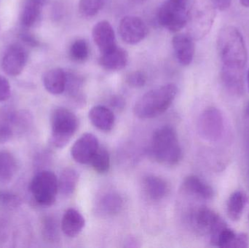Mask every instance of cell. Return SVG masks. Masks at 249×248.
I'll use <instances>...</instances> for the list:
<instances>
[{
	"label": "cell",
	"mask_w": 249,
	"mask_h": 248,
	"mask_svg": "<svg viewBox=\"0 0 249 248\" xmlns=\"http://www.w3.org/2000/svg\"><path fill=\"white\" fill-rule=\"evenodd\" d=\"M249 247V237L246 233L236 234L231 248H247Z\"/></svg>",
	"instance_id": "obj_36"
},
{
	"label": "cell",
	"mask_w": 249,
	"mask_h": 248,
	"mask_svg": "<svg viewBox=\"0 0 249 248\" xmlns=\"http://www.w3.org/2000/svg\"><path fill=\"white\" fill-rule=\"evenodd\" d=\"M128 54L123 48L116 46L111 50L102 54L99 59L100 65L109 71H119L127 65Z\"/></svg>",
	"instance_id": "obj_18"
},
{
	"label": "cell",
	"mask_w": 249,
	"mask_h": 248,
	"mask_svg": "<svg viewBox=\"0 0 249 248\" xmlns=\"http://www.w3.org/2000/svg\"><path fill=\"white\" fill-rule=\"evenodd\" d=\"M172 45L179 64L184 66L190 65L195 55L193 38L189 34H177L173 38Z\"/></svg>",
	"instance_id": "obj_14"
},
{
	"label": "cell",
	"mask_w": 249,
	"mask_h": 248,
	"mask_svg": "<svg viewBox=\"0 0 249 248\" xmlns=\"http://www.w3.org/2000/svg\"><path fill=\"white\" fill-rule=\"evenodd\" d=\"M91 123L100 131L109 132L115 125V117L113 112L102 105L93 106L89 114Z\"/></svg>",
	"instance_id": "obj_16"
},
{
	"label": "cell",
	"mask_w": 249,
	"mask_h": 248,
	"mask_svg": "<svg viewBox=\"0 0 249 248\" xmlns=\"http://www.w3.org/2000/svg\"><path fill=\"white\" fill-rule=\"evenodd\" d=\"M247 202V195L242 191H236L230 196L227 203V214L231 221H238L241 219Z\"/></svg>",
	"instance_id": "obj_23"
},
{
	"label": "cell",
	"mask_w": 249,
	"mask_h": 248,
	"mask_svg": "<svg viewBox=\"0 0 249 248\" xmlns=\"http://www.w3.org/2000/svg\"><path fill=\"white\" fill-rule=\"evenodd\" d=\"M175 2L178 3V4H181L183 6H187V3H188V0H173Z\"/></svg>",
	"instance_id": "obj_40"
},
{
	"label": "cell",
	"mask_w": 249,
	"mask_h": 248,
	"mask_svg": "<svg viewBox=\"0 0 249 248\" xmlns=\"http://www.w3.org/2000/svg\"><path fill=\"white\" fill-rule=\"evenodd\" d=\"M43 235L48 241L55 243L58 241L59 237L58 224L55 218L47 217L43 222Z\"/></svg>",
	"instance_id": "obj_32"
},
{
	"label": "cell",
	"mask_w": 249,
	"mask_h": 248,
	"mask_svg": "<svg viewBox=\"0 0 249 248\" xmlns=\"http://www.w3.org/2000/svg\"><path fill=\"white\" fill-rule=\"evenodd\" d=\"M247 86H248V89L249 91V70L248 71V74H247Z\"/></svg>",
	"instance_id": "obj_43"
},
{
	"label": "cell",
	"mask_w": 249,
	"mask_h": 248,
	"mask_svg": "<svg viewBox=\"0 0 249 248\" xmlns=\"http://www.w3.org/2000/svg\"><path fill=\"white\" fill-rule=\"evenodd\" d=\"M183 190L192 196L204 200H210L214 197L213 188L197 176H189L182 183Z\"/></svg>",
	"instance_id": "obj_15"
},
{
	"label": "cell",
	"mask_w": 249,
	"mask_h": 248,
	"mask_svg": "<svg viewBox=\"0 0 249 248\" xmlns=\"http://www.w3.org/2000/svg\"><path fill=\"white\" fill-rule=\"evenodd\" d=\"M177 94L175 84H168L145 93L136 102L134 115L139 119L157 117L168 110Z\"/></svg>",
	"instance_id": "obj_3"
},
{
	"label": "cell",
	"mask_w": 249,
	"mask_h": 248,
	"mask_svg": "<svg viewBox=\"0 0 249 248\" xmlns=\"http://www.w3.org/2000/svg\"><path fill=\"white\" fill-rule=\"evenodd\" d=\"M15 114L7 109L0 110V144L8 142L14 135Z\"/></svg>",
	"instance_id": "obj_27"
},
{
	"label": "cell",
	"mask_w": 249,
	"mask_h": 248,
	"mask_svg": "<svg viewBox=\"0 0 249 248\" xmlns=\"http://www.w3.org/2000/svg\"><path fill=\"white\" fill-rule=\"evenodd\" d=\"M21 205V199L16 194L0 191V207L7 210H16Z\"/></svg>",
	"instance_id": "obj_33"
},
{
	"label": "cell",
	"mask_w": 249,
	"mask_h": 248,
	"mask_svg": "<svg viewBox=\"0 0 249 248\" xmlns=\"http://www.w3.org/2000/svg\"><path fill=\"white\" fill-rule=\"evenodd\" d=\"M222 81L228 92L239 96L244 90V71L222 68Z\"/></svg>",
	"instance_id": "obj_22"
},
{
	"label": "cell",
	"mask_w": 249,
	"mask_h": 248,
	"mask_svg": "<svg viewBox=\"0 0 249 248\" xmlns=\"http://www.w3.org/2000/svg\"></svg>",
	"instance_id": "obj_44"
},
{
	"label": "cell",
	"mask_w": 249,
	"mask_h": 248,
	"mask_svg": "<svg viewBox=\"0 0 249 248\" xmlns=\"http://www.w3.org/2000/svg\"><path fill=\"white\" fill-rule=\"evenodd\" d=\"M27 61L26 50L20 45H12L9 47L2 58L3 70L10 76H18L23 71Z\"/></svg>",
	"instance_id": "obj_12"
},
{
	"label": "cell",
	"mask_w": 249,
	"mask_h": 248,
	"mask_svg": "<svg viewBox=\"0 0 249 248\" xmlns=\"http://www.w3.org/2000/svg\"><path fill=\"white\" fill-rule=\"evenodd\" d=\"M212 1L215 8L220 11H224L231 7L232 0H212Z\"/></svg>",
	"instance_id": "obj_38"
},
{
	"label": "cell",
	"mask_w": 249,
	"mask_h": 248,
	"mask_svg": "<svg viewBox=\"0 0 249 248\" xmlns=\"http://www.w3.org/2000/svg\"><path fill=\"white\" fill-rule=\"evenodd\" d=\"M197 131L204 141L212 143L219 141L225 132V119L222 112L215 107L203 111L197 121Z\"/></svg>",
	"instance_id": "obj_7"
},
{
	"label": "cell",
	"mask_w": 249,
	"mask_h": 248,
	"mask_svg": "<svg viewBox=\"0 0 249 248\" xmlns=\"http://www.w3.org/2000/svg\"><path fill=\"white\" fill-rule=\"evenodd\" d=\"M83 84V81L81 77L74 73H67L65 91L77 105L85 103L84 97L82 93Z\"/></svg>",
	"instance_id": "obj_28"
},
{
	"label": "cell",
	"mask_w": 249,
	"mask_h": 248,
	"mask_svg": "<svg viewBox=\"0 0 249 248\" xmlns=\"http://www.w3.org/2000/svg\"><path fill=\"white\" fill-rule=\"evenodd\" d=\"M70 56L77 62H83L89 56V47L85 39H77L70 48Z\"/></svg>",
	"instance_id": "obj_31"
},
{
	"label": "cell",
	"mask_w": 249,
	"mask_h": 248,
	"mask_svg": "<svg viewBox=\"0 0 249 248\" xmlns=\"http://www.w3.org/2000/svg\"><path fill=\"white\" fill-rule=\"evenodd\" d=\"M215 10L212 0H195L187 22L193 39H200L207 34L214 20Z\"/></svg>",
	"instance_id": "obj_5"
},
{
	"label": "cell",
	"mask_w": 249,
	"mask_h": 248,
	"mask_svg": "<svg viewBox=\"0 0 249 248\" xmlns=\"http://www.w3.org/2000/svg\"><path fill=\"white\" fill-rule=\"evenodd\" d=\"M150 154L154 160L166 165H175L182 158V150L177 131L169 125L155 130L151 141Z\"/></svg>",
	"instance_id": "obj_2"
},
{
	"label": "cell",
	"mask_w": 249,
	"mask_h": 248,
	"mask_svg": "<svg viewBox=\"0 0 249 248\" xmlns=\"http://www.w3.org/2000/svg\"><path fill=\"white\" fill-rule=\"evenodd\" d=\"M10 96V83L6 77L0 75V102L5 101Z\"/></svg>",
	"instance_id": "obj_35"
},
{
	"label": "cell",
	"mask_w": 249,
	"mask_h": 248,
	"mask_svg": "<svg viewBox=\"0 0 249 248\" xmlns=\"http://www.w3.org/2000/svg\"><path fill=\"white\" fill-rule=\"evenodd\" d=\"M124 99L121 98V96H114L111 99L110 105L112 108L115 109V110H122L124 107Z\"/></svg>",
	"instance_id": "obj_37"
},
{
	"label": "cell",
	"mask_w": 249,
	"mask_h": 248,
	"mask_svg": "<svg viewBox=\"0 0 249 248\" xmlns=\"http://www.w3.org/2000/svg\"><path fill=\"white\" fill-rule=\"evenodd\" d=\"M246 115L248 116L249 119V102L247 103V106H246Z\"/></svg>",
	"instance_id": "obj_42"
},
{
	"label": "cell",
	"mask_w": 249,
	"mask_h": 248,
	"mask_svg": "<svg viewBox=\"0 0 249 248\" xmlns=\"http://www.w3.org/2000/svg\"><path fill=\"white\" fill-rule=\"evenodd\" d=\"M51 143L58 149L65 147L79 126L77 116L66 108H57L51 114Z\"/></svg>",
	"instance_id": "obj_4"
},
{
	"label": "cell",
	"mask_w": 249,
	"mask_h": 248,
	"mask_svg": "<svg viewBox=\"0 0 249 248\" xmlns=\"http://www.w3.org/2000/svg\"><path fill=\"white\" fill-rule=\"evenodd\" d=\"M92 35L95 44L102 54L118 46L115 31L112 25L107 20H102L96 23L93 27Z\"/></svg>",
	"instance_id": "obj_13"
},
{
	"label": "cell",
	"mask_w": 249,
	"mask_h": 248,
	"mask_svg": "<svg viewBox=\"0 0 249 248\" xmlns=\"http://www.w3.org/2000/svg\"><path fill=\"white\" fill-rule=\"evenodd\" d=\"M43 84L45 90L51 94H61L65 91L67 72L60 68L49 70L44 75Z\"/></svg>",
	"instance_id": "obj_19"
},
{
	"label": "cell",
	"mask_w": 249,
	"mask_h": 248,
	"mask_svg": "<svg viewBox=\"0 0 249 248\" xmlns=\"http://www.w3.org/2000/svg\"><path fill=\"white\" fill-rule=\"evenodd\" d=\"M30 190L36 203L51 206L55 203L58 192V178L49 170L39 172L31 182Z\"/></svg>",
	"instance_id": "obj_6"
},
{
	"label": "cell",
	"mask_w": 249,
	"mask_h": 248,
	"mask_svg": "<svg viewBox=\"0 0 249 248\" xmlns=\"http://www.w3.org/2000/svg\"><path fill=\"white\" fill-rule=\"evenodd\" d=\"M105 2L106 0H80L79 11L83 17H93L103 8Z\"/></svg>",
	"instance_id": "obj_30"
},
{
	"label": "cell",
	"mask_w": 249,
	"mask_h": 248,
	"mask_svg": "<svg viewBox=\"0 0 249 248\" xmlns=\"http://www.w3.org/2000/svg\"><path fill=\"white\" fill-rule=\"evenodd\" d=\"M126 82L130 87L140 88L143 87L146 83V75L142 71H134L127 76Z\"/></svg>",
	"instance_id": "obj_34"
},
{
	"label": "cell",
	"mask_w": 249,
	"mask_h": 248,
	"mask_svg": "<svg viewBox=\"0 0 249 248\" xmlns=\"http://www.w3.org/2000/svg\"><path fill=\"white\" fill-rule=\"evenodd\" d=\"M190 221L195 231L200 234L216 235L227 224L213 210L206 206L195 208L190 215Z\"/></svg>",
	"instance_id": "obj_8"
},
{
	"label": "cell",
	"mask_w": 249,
	"mask_h": 248,
	"mask_svg": "<svg viewBox=\"0 0 249 248\" xmlns=\"http://www.w3.org/2000/svg\"><path fill=\"white\" fill-rule=\"evenodd\" d=\"M187 6L181 5L173 0L165 1L158 12V22L170 32H179L188 22Z\"/></svg>",
	"instance_id": "obj_9"
},
{
	"label": "cell",
	"mask_w": 249,
	"mask_h": 248,
	"mask_svg": "<svg viewBox=\"0 0 249 248\" xmlns=\"http://www.w3.org/2000/svg\"><path fill=\"white\" fill-rule=\"evenodd\" d=\"M21 38L26 44L31 45V46L35 47L38 45V41L29 33H23L21 35Z\"/></svg>",
	"instance_id": "obj_39"
},
{
	"label": "cell",
	"mask_w": 249,
	"mask_h": 248,
	"mask_svg": "<svg viewBox=\"0 0 249 248\" xmlns=\"http://www.w3.org/2000/svg\"><path fill=\"white\" fill-rule=\"evenodd\" d=\"M119 33L121 39L128 45H136L147 36L148 28L142 19L137 16L124 17L120 22Z\"/></svg>",
	"instance_id": "obj_10"
},
{
	"label": "cell",
	"mask_w": 249,
	"mask_h": 248,
	"mask_svg": "<svg viewBox=\"0 0 249 248\" xmlns=\"http://www.w3.org/2000/svg\"><path fill=\"white\" fill-rule=\"evenodd\" d=\"M17 171V161L8 151H0V183H10Z\"/></svg>",
	"instance_id": "obj_25"
},
{
	"label": "cell",
	"mask_w": 249,
	"mask_h": 248,
	"mask_svg": "<svg viewBox=\"0 0 249 248\" xmlns=\"http://www.w3.org/2000/svg\"><path fill=\"white\" fill-rule=\"evenodd\" d=\"M217 50L222 68L244 71L248 61V52L243 35L237 28L228 26L219 31Z\"/></svg>",
	"instance_id": "obj_1"
},
{
	"label": "cell",
	"mask_w": 249,
	"mask_h": 248,
	"mask_svg": "<svg viewBox=\"0 0 249 248\" xmlns=\"http://www.w3.org/2000/svg\"><path fill=\"white\" fill-rule=\"evenodd\" d=\"M86 225V220L77 210L70 208L66 211L61 220V230L69 237L80 234Z\"/></svg>",
	"instance_id": "obj_17"
},
{
	"label": "cell",
	"mask_w": 249,
	"mask_h": 248,
	"mask_svg": "<svg viewBox=\"0 0 249 248\" xmlns=\"http://www.w3.org/2000/svg\"><path fill=\"white\" fill-rule=\"evenodd\" d=\"M124 207V200L118 194L111 192L102 197L97 205L96 211L102 216H112L121 212Z\"/></svg>",
	"instance_id": "obj_21"
},
{
	"label": "cell",
	"mask_w": 249,
	"mask_h": 248,
	"mask_svg": "<svg viewBox=\"0 0 249 248\" xmlns=\"http://www.w3.org/2000/svg\"><path fill=\"white\" fill-rule=\"evenodd\" d=\"M90 164L93 170L100 174L107 173L110 167V157L107 150L99 147L93 156Z\"/></svg>",
	"instance_id": "obj_29"
},
{
	"label": "cell",
	"mask_w": 249,
	"mask_h": 248,
	"mask_svg": "<svg viewBox=\"0 0 249 248\" xmlns=\"http://www.w3.org/2000/svg\"><path fill=\"white\" fill-rule=\"evenodd\" d=\"M49 0H28L20 16L22 24L26 27L34 26L39 20L44 6Z\"/></svg>",
	"instance_id": "obj_24"
},
{
	"label": "cell",
	"mask_w": 249,
	"mask_h": 248,
	"mask_svg": "<svg viewBox=\"0 0 249 248\" xmlns=\"http://www.w3.org/2000/svg\"><path fill=\"white\" fill-rule=\"evenodd\" d=\"M143 183L146 196L152 200H161L168 195L169 191L167 182L159 176L153 175L146 176Z\"/></svg>",
	"instance_id": "obj_20"
},
{
	"label": "cell",
	"mask_w": 249,
	"mask_h": 248,
	"mask_svg": "<svg viewBox=\"0 0 249 248\" xmlns=\"http://www.w3.org/2000/svg\"><path fill=\"white\" fill-rule=\"evenodd\" d=\"M99 148L97 137L88 132L81 135L71 147V157L80 164H89Z\"/></svg>",
	"instance_id": "obj_11"
},
{
	"label": "cell",
	"mask_w": 249,
	"mask_h": 248,
	"mask_svg": "<svg viewBox=\"0 0 249 248\" xmlns=\"http://www.w3.org/2000/svg\"><path fill=\"white\" fill-rule=\"evenodd\" d=\"M78 181L79 175L75 170L70 167L64 169L58 179V192L63 196H70L75 191Z\"/></svg>",
	"instance_id": "obj_26"
},
{
	"label": "cell",
	"mask_w": 249,
	"mask_h": 248,
	"mask_svg": "<svg viewBox=\"0 0 249 248\" xmlns=\"http://www.w3.org/2000/svg\"><path fill=\"white\" fill-rule=\"evenodd\" d=\"M240 1L244 7H249V0H240Z\"/></svg>",
	"instance_id": "obj_41"
}]
</instances>
